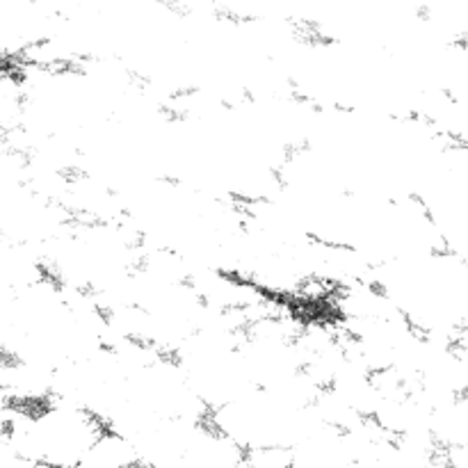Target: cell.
<instances>
[{"label":"cell","instance_id":"1","mask_svg":"<svg viewBox=\"0 0 468 468\" xmlns=\"http://www.w3.org/2000/svg\"><path fill=\"white\" fill-rule=\"evenodd\" d=\"M243 468H293V450L286 448H260L245 455Z\"/></svg>","mask_w":468,"mask_h":468},{"label":"cell","instance_id":"2","mask_svg":"<svg viewBox=\"0 0 468 468\" xmlns=\"http://www.w3.org/2000/svg\"><path fill=\"white\" fill-rule=\"evenodd\" d=\"M158 468H183L181 464H167V466H158Z\"/></svg>","mask_w":468,"mask_h":468}]
</instances>
